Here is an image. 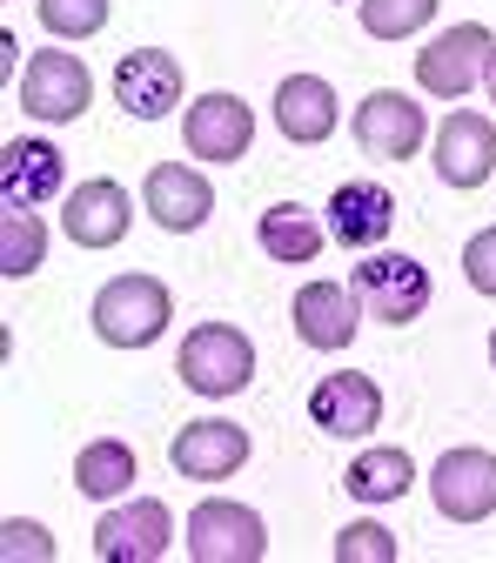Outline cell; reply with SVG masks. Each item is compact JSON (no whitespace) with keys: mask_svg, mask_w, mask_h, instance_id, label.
<instances>
[{"mask_svg":"<svg viewBox=\"0 0 496 563\" xmlns=\"http://www.w3.org/2000/svg\"><path fill=\"white\" fill-rule=\"evenodd\" d=\"M181 141H188V155L195 162H242L249 155V141H255V108L242 95H216L208 88L201 101H188L181 114Z\"/></svg>","mask_w":496,"mask_h":563,"instance_id":"obj_9","label":"cell"},{"mask_svg":"<svg viewBox=\"0 0 496 563\" xmlns=\"http://www.w3.org/2000/svg\"><path fill=\"white\" fill-rule=\"evenodd\" d=\"M268 114H275V128L289 134V141L316 148V141H329V134H335V88H329L322 75H289V81L275 88Z\"/></svg>","mask_w":496,"mask_h":563,"instance_id":"obj_20","label":"cell"},{"mask_svg":"<svg viewBox=\"0 0 496 563\" xmlns=\"http://www.w3.org/2000/svg\"><path fill=\"white\" fill-rule=\"evenodd\" d=\"M430 504L443 523H483L496 510V456L489 450H443L430 463Z\"/></svg>","mask_w":496,"mask_h":563,"instance_id":"obj_7","label":"cell"},{"mask_svg":"<svg viewBox=\"0 0 496 563\" xmlns=\"http://www.w3.org/2000/svg\"><path fill=\"white\" fill-rule=\"evenodd\" d=\"M422 141H430V114H422L409 95L376 88V95L356 108V148H363V155H376V162H409Z\"/></svg>","mask_w":496,"mask_h":563,"instance_id":"obj_13","label":"cell"},{"mask_svg":"<svg viewBox=\"0 0 496 563\" xmlns=\"http://www.w3.org/2000/svg\"><path fill=\"white\" fill-rule=\"evenodd\" d=\"M349 289L363 296V309L376 316V322H389V329H403V322H416L422 309H430V268H422L416 255H396V249H370L363 262H356V275H349Z\"/></svg>","mask_w":496,"mask_h":563,"instance_id":"obj_4","label":"cell"},{"mask_svg":"<svg viewBox=\"0 0 496 563\" xmlns=\"http://www.w3.org/2000/svg\"><path fill=\"white\" fill-rule=\"evenodd\" d=\"M309 422L322 437H370L383 422V389L363 369H335L309 389Z\"/></svg>","mask_w":496,"mask_h":563,"instance_id":"obj_16","label":"cell"},{"mask_svg":"<svg viewBox=\"0 0 496 563\" xmlns=\"http://www.w3.org/2000/svg\"><path fill=\"white\" fill-rule=\"evenodd\" d=\"M188 556L195 563H262L268 556V530L249 504H229V497H208L188 510V530H181Z\"/></svg>","mask_w":496,"mask_h":563,"instance_id":"obj_5","label":"cell"},{"mask_svg":"<svg viewBox=\"0 0 496 563\" xmlns=\"http://www.w3.org/2000/svg\"><path fill=\"white\" fill-rule=\"evenodd\" d=\"M322 222H329V242L370 255V249H383L389 229H396V195H389L383 181H342V188L329 195V208H322Z\"/></svg>","mask_w":496,"mask_h":563,"instance_id":"obj_15","label":"cell"},{"mask_svg":"<svg viewBox=\"0 0 496 563\" xmlns=\"http://www.w3.org/2000/svg\"><path fill=\"white\" fill-rule=\"evenodd\" d=\"M168 316H175V296H168L162 275H114L108 289L95 296V335L108 349H148V342H162Z\"/></svg>","mask_w":496,"mask_h":563,"instance_id":"obj_2","label":"cell"},{"mask_svg":"<svg viewBox=\"0 0 496 563\" xmlns=\"http://www.w3.org/2000/svg\"><path fill=\"white\" fill-rule=\"evenodd\" d=\"M483 88H489V101H496V67H489V81H483Z\"/></svg>","mask_w":496,"mask_h":563,"instance_id":"obj_30","label":"cell"},{"mask_svg":"<svg viewBox=\"0 0 496 563\" xmlns=\"http://www.w3.org/2000/svg\"><path fill=\"white\" fill-rule=\"evenodd\" d=\"M114 21V0H41V27L54 41H95Z\"/></svg>","mask_w":496,"mask_h":563,"instance_id":"obj_26","label":"cell"},{"mask_svg":"<svg viewBox=\"0 0 496 563\" xmlns=\"http://www.w3.org/2000/svg\"><path fill=\"white\" fill-rule=\"evenodd\" d=\"M75 489H81V497H95V504H121L128 489H134V450L114 443V437L81 443V456H75Z\"/></svg>","mask_w":496,"mask_h":563,"instance_id":"obj_23","label":"cell"},{"mask_svg":"<svg viewBox=\"0 0 496 563\" xmlns=\"http://www.w3.org/2000/svg\"><path fill=\"white\" fill-rule=\"evenodd\" d=\"M134 229V201L114 175H95L81 188H67L60 201V235L75 242V249H114L121 235Z\"/></svg>","mask_w":496,"mask_h":563,"instance_id":"obj_10","label":"cell"},{"mask_svg":"<svg viewBox=\"0 0 496 563\" xmlns=\"http://www.w3.org/2000/svg\"><path fill=\"white\" fill-rule=\"evenodd\" d=\"M396 530H383V523H349L342 537H335V563H396Z\"/></svg>","mask_w":496,"mask_h":563,"instance_id":"obj_27","label":"cell"},{"mask_svg":"<svg viewBox=\"0 0 496 563\" xmlns=\"http://www.w3.org/2000/svg\"><path fill=\"white\" fill-rule=\"evenodd\" d=\"M41 255H47V222L34 216V208H8L0 216V275H34L41 268Z\"/></svg>","mask_w":496,"mask_h":563,"instance_id":"obj_24","label":"cell"},{"mask_svg":"<svg viewBox=\"0 0 496 563\" xmlns=\"http://www.w3.org/2000/svg\"><path fill=\"white\" fill-rule=\"evenodd\" d=\"M296 335L309 342V349H322V356H335V349H349L356 342V329H363V296L349 289V282H302L296 289Z\"/></svg>","mask_w":496,"mask_h":563,"instance_id":"obj_14","label":"cell"},{"mask_svg":"<svg viewBox=\"0 0 496 563\" xmlns=\"http://www.w3.org/2000/svg\"><path fill=\"white\" fill-rule=\"evenodd\" d=\"M0 556H60L54 550V537L41 530V523H27V517H14V523H0Z\"/></svg>","mask_w":496,"mask_h":563,"instance_id":"obj_28","label":"cell"},{"mask_svg":"<svg viewBox=\"0 0 496 563\" xmlns=\"http://www.w3.org/2000/svg\"><path fill=\"white\" fill-rule=\"evenodd\" d=\"M255 242L268 249V262H289V268H302V262H316V255H322V242H329V222L316 216V208H302V201H275L268 216L255 222Z\"/></svg>","mask_w":496,"mask_h":563,"instance_id":"obj_21","label":"cell"},{"mask_svg":"<svg viewBox=\"0 0 496 563\" xmlns=\"http://www.w3.org/2000/svg\"><path fill=\"white\" fill-rule=\"evenodd\" d=\"M409 483H416V463L396 443H376V450H363L356 463L342 470V489L356 504H396V497H409Z\"/></svg>","mask_w":496,"mask_h":563,"instance_id":"obj_22","label":"cell"},{"mask_svg":"<svg viewBox=\"0 0 496 563\" xmlns=\"http://www.w3.org/2000/svg\"><path fill=\"white\" fill-rule=\"evenodd\" d=\"M175 376L208 396V402H222V396H242L255 383V342L235 329V322H201L181 335V356H175Z\"/></svg>","mask_w":496,"mask_h":563,"instance_id":"obj_1","label":"cell"},{"mask_svg":"<svg viewBox=\"0 0 496 563\" xmlns=\"http://www.w3.org/2000/svg\"><path fill=\"white\" fill-rule=\"evenodd\" d=\"M181 60L168 54V47H134V54H121V67H114V101L134 114V121H162V114H175L181 108Z\"/></svg>","mask_w":496,"mask_h":563,"instance_id":"obj_12","label":"cell"},{"mask_svg":"<svg viewBox=\"0 0 496 563\" xmlns=\"http://www.w3.org/2000/svg\"><path fill=\"white\" fill-rule=\"evenodd\" d=\"M168 543H175V517H168V504H155V497L114 504V510L95 523V556H101V563H162Z\"/></svg>","mask_w":496,"mask_h":563,"instance_id":"obj_8","label":"cell"},{"mask_svg":"<svg viewBox=\"0 0 496 563\" xmlns=\"http://www.w3.org/2000/svg\"><path fill=\"white\" fill-rule=\"evenodd\" d=\"M437 8L443 0H356V21L370 41H409L437 21Z\"/></svg>","mask_w":496,"mask_h":563,"instance_id":"obj_25","label":"cell"},{"mask_svg":"<svg viewBox=\"0 0 496 563\" xmlns=\"http://www.w3.org/2000/svg\"><path fill=\"white\" fill-rule=\"evenodd\" d=\"M168 463H175L188 483H229V476L249 463V430H242V422H222V416L181 422L175 443H168Z\"/></svg>","mask_w":496,"mask_h":563,"instance_id":"obj_11","label":"cell"},{"mask_svg":"<svg viewBox=\"0 0 496 563\" xmlns=\"http://www.w3.org/2000/svg\"><path fill=\"white\" fill-rule=\"evenodd\" d=\"M463 275H470V289H476V296H496V229L470 235V249H463Z\"/></svg>","mask_w":496,"mask_h":563,"instance_id":"obj_29","label":"cell"},{"mask_svg":"<svg viewBox=\"0 0 496 563\" xmlns=\"http://www.w3.org/2000/svg\"><path fill=\"white\" fill-rule=\"evenodd\" d=\"M496 168V128L476 108H450L437 128V175L450 188H483Z\"/></svg>","mask_w":496,"mask_h":563,"instance_id":"obj_18","label":"cell"},{"mask_svg":"<svg viewBox=\"0 0 496 563\" xmlns=\"http://www.w3.org/2000/svg\"><path fill=\"white\" fill-rule=\"evenodd\" d=\"M141 201H148L155 229L168 235H195L208 222V208H216V188H208L201 168H181V162H155L148 181H141Z\"/></svg>","mask_w":496,"mask_h":563,"instance_id":"obj_17","label":"cell"},{"mask_svg":"<svg viewBox=\"0 0 496 563\" xmlns=\"http://www.w3.org/2000/svg\"><path fill=\"white\" fill-rule=\"evenodd\" d=\"M489 67H496V34L483 21H456L416 54V88L437 101H463L489 81Z\"/></svg>","mask_w":496,"mask_h":563,"instance_id":"obj_3","label":"cell"},{"mask_svg":"<svg viewBox=\"0 0 496 563\" xmlns=\"http://www.w3.org/2000/svg\"><path fill=\"white\" fill-rule=\"evenodd\" d=\"M60 181H67V155L54 141L21 134V141L0 148V195H8V208H41V201L60 195Z\"/></svg>","mask_w":496,"mask_h":563,"instance_id":"obj_19","label":"cell"},{"mask_svg":"<svg viewBox=\"0 0 496 563\" xmlns=\"http://www.w3.org/2000/svg\"><path fill=\"white\" fill-rule=\"evenodd\" d=\"M88 101H95V75H88L81 54L47 47V54H34L21 67V114L27 121H54V128L60 121H81Z\"/></svg>","mask_w":496,"mask_h":563,"instance_id":"obj_6","label":"cell"},{"mask_svg":"<svg viewBox=\"0 0 496 563\" xmlns=\"http://www.w3.org/2000/svg\"><path fill=\"white\" fill-rule=\"evenodd\" d=\"M489 369H496V329H489Z\"/></svg>","mask_w":496,"mask_h":563,"instance_id":"obj_31","label":"cell"}]
</instances>
